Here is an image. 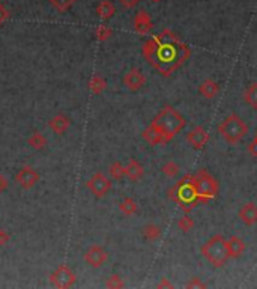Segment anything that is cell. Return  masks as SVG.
I'll return each mask as SVG.
<instances>
[{
    "instance_id": "6da1fadb",
    "label": "cell",
    "mask_w": 257,
    "mask_h": 289,
    "mask_svg": "<svg viewBox=\"0 0 257 289\" xmlns=\"http://www.w3.org/2000/svg\"><path fill=\"white\" fill-rule=\"evenodd\" d=\"M143 57L161 75L170 77L191 56V48L170 29L147 39L143 45Z\"/></svg>"
},
{
    "instance_id": "7a4b0ae2",
    "label": "cell",
    "mask_w": 257,
    "mask_h": 289,
    "mask_svg": "<svg viewBox=\"0 0 257 289\" xmlns=\"http://www.w3.org/2000/svg\"><path fill=\"white\" fill-rule=\"evenodd\" d=\"M185 125V118L175 107L164 106L141 136L150 146L165 145L179 134Z\"/></svg>"
},
{
    "instance_id": "3957f363",
    "label": "cell",
    "mask_w": 257,
    "mask_h": 289,
    "mask_svg": "<svg viewBox=\"0 0 257 289\" xmlns=\"http://www.w3.org/2000/svg\"><path fill=\"white\" fill-rule=\"evenodd\" d=\"M167 195L171 201H175L182 208V211L185 214H190L194 210V207L199 204L193 175L182 176L173 187L168 190Z\"/></svg>"
},
{
    "instance_id": "277c9868",
    "label": "cell",
    "mask_w": 257,
    "mask_h": 289,
    "mask_svg": "<svg viewBox=\"0 0 257 289\" xmlns=\"http://www.w3.org/2000/svg\"><path fill=\"white\" fill-rule=\"evenodd\" d=\"M248 125L247 122L236 113L229 115L218 124V134L221 139H224L229 145L239 143L247 134H248Z\"/></svg>"
},
{
    "instance_id": "5b68a950",
    "label": "cell",
    "mask_w": 257,
    "mask_h": 289,
    "mask_svg": "<svg viewBox=\"0 0 257 289\" xmlns=\"http://www.w3.org/2000/svg\"><path fill=\"white\" fill-rule=\"evenodd\" d=\"M202 256L215 268H221L226 265V262L230 259L227 246H226V238L223 235H214L209 238L200 249Z\"/></svg>"
},
{
    "instance_id": "8992f818",
    "label": "cell",
    "mask_w": 257,
    "mask_h": 289,
    "mask_svg": "<svg viewBox=\"0 0 257 289\" xmlns=\"http://www.w3.org/2000/svg\"><path fill=\"white\" fill-rule=\"evenodd\" d=\"M193 178H194V188H196L199 204L205 205L218 196L220 182L208 170L200 169L196 175H193Z\"/></svg>"
},
{
    "instance_id": "52a82bcc",
    "label": "cell",
    "mask_w": 257,
    "mask_h": 289,
    "mask_svg": "<svg viewBox=\"0 0 257 289\" xmlns=\"http://www.w3.org/2000/svg\"><path fill=\"white\" fill-rule=\"evenodd\" d=\"M86 187H88V190L92 193V195L98 199L104 198L107 193L112 190V181L101 172H97L94 173L89 181L86 182Z\"/></svg>"
},
{
    "instance_id": "ba28073f",
    "label": "cell",
    "mask_w": 257,
    "mask_h": 289,
    "mask_svg": "<svg viewBox=\"0 0 257 289\" xmlns=\"http://www.w3.org/2000/svg\"><path fill=\"white\" fill-rule=\"evenodd\" d=\"M50 283L54 288L59 289H68L75 283V273L66 267V265H60L57 267L51 274H50Z\"/></svg>"
},
{
    "instance_id": "9c48e42d",
    "label": "cell",
    "mask_w": 257,
    "mask_h": 289,
    "mask_svg": "<svg viewBox=\"0 0 257 289\" xmlns=\"http://www.w3.org/2000/svg\"><path fill=\"white\" fill-rule=\"evenodd\" d=\"M83 259H84L86 264L91 265L92 268H100L107 262L109 253L106 252V249L103 246L94 244L86 250V253L83 255Z\"/></svg>"
},
{
    "instance_id": "30bf717a",
    "label": "cell",
    "mask_w": 257,
    "mask_h": 289,
    "mask_svg": "<svg viewBox=\"0 0 257 289\" xmlns=\"http://www.w3.org/2000/svg\"><path fill=\"white\" fill-rule=\"evenodd\" d=\"M38 181H39V173L36 172V169H33L32 166H27V164L23 166L15 175V182L24 190L33 188L38 184Z\"/></svg>"
},
{
    "instance_id": "8fae6325",
    "label": "cell",
    "mask_w": 257,
    "mask_h": 289,
    "mask_svg": "<svg viewBox=\"0 0 257 289\" xmlns=\"http://www.w3.org/2000/svg\"><path fill=\"white\" fill-rule=\"evenodd\" d=\"M209 140V134L205 127L196 125L187 133V142L194 148V149H203L205 145Z\"/></svg>"
},
{
    "instance_id": "7c38bea8",
    "label": "cell",
    "mask_w": 257,
    "mask_h": 289,
    "mask_svg": "<svg viewBox=\"0 0 257 289\" xmlns=\"http://www.w3.org/2000/svg\"><path fill=\"white\" fill-rule=\"evenodd\" d=\"M124 84L127 86V89L132 92L140 90L146 84V75L138 68H132L124 75Z\"/></svg>"
},
{
    "instance_id": "4fadbf2b",
    "label": "cell",
    "mask_w": 257,
    "mask_h": 289,
    "mask_svg": "<svg viewBox=\"0 0 257 289\" xmlns=\"http://www.w3.org/2000/svg\"><path fill=\"white\" fill-rule=\"evenodd\" d=\"M238 217L245 226H254L257 223V205L254 202L244 204L238 211Z\"/></svg>"
},
{
    "instance_id": "5bb4252c",
    "label": "cell",
    "mask_w": 257,
    "mask_h": 289,
    "mask_svg": "<svg viewBox=\"0 0 257 289\" xmlns=\"http://www.w3.org/2000/svg\"><path fill=\"white\" fill-rule=\"evenodd\" d=\"M152 27H153V23H152V18H150L149 12L144 11V9L138 11L135 14V17H134V29H135V32L140 33V35H147L152 30Z\"/></svg>"
},
{
    "instance_id": "9a60e30c",
    "label": "cell",
    "mask_w": 257,
    "mask_h": 289,
    "mask_svg": "<svg viewBox=\"0 0 257 289\" xmlns=\"http://www.w3.org/2000/svg\"><path fill=\"white\" fill-rule=\"evenodd\" d=\"M48 127H50V130L54 133V134H59V136H62V134H65L68 130H69V127H71V118L69 116H66V115H56V116H53L50 121H48Z\"/></svg>"
},
{
    "instance_id": "2e32d148",
    "label": "cell",
    "mask_w": 257,
    "mask_h": 289,
    "mask_svg": "<svg viewBox=\"0 0 257 289\" xmlns=\"http://www.w3.org/2000/svg\"><path fill=\"white\" fill-rule=\"evenodd\" d=\"M226 246H227V252H229L230 259H232V258H239V256H242L244 252H245V249H247L245 241H244L241 237H238V235H233V237H230L229 240H226Z\"/></svg>"
},
{
    "instance_id": "e0dca14e",
    "label": "cell",
    "mask_w": 257,
    "mask_h": 289,
    "mask_svg": "<svg viewBox=\"0 0 257 289\" xmlns=\"http://www.w3.org/2000/svg\"><path fill=\"white\" fill-rule=\"evenodd\" d=\"M143 175H144V167L141 166V163L137 161V160H134V158L129 160L128 164L125 166V176H127L129 181L137 182V181H140V179L143 178Z\"/></svg>"
},
{
    "instance_id": "ac0fdd59",
    "label": "cell",
    "mask_w": 257,
    "mask_h": 289,
    "mask_svg": "<svg viewBox=\"0 0 257 289\" xmlns=\"http://www.w3.org/2000/svg\"><path fill=\"white\" fill-rule=\"evenodd\" d=\"M218 92H220V84L215 80H212V78H206L199 86V93L202 96H205L206 100L215 98V96L218 95Z\"/></svg>"
},
{
    "instance_id": "d6986e66",
    "label": "cell",
    "mask_w": 257,
    "mask_h": 289,
    "mask_svg": "<svg viewBox=\"0 0 257 289\" xmlns=\"http://www.w3.org/2000/svg\"><path fill=\"white\" fill-rule=\"evenodd\" d=\"M244 101L253 110H257V81L250 83L244 90Z\"/></svg>"
},
{
    "instance_id": "ffe728a7",
    "label": "cell",
    "mask_w": 257,
    "mask_h": 289,
    "mask_svg": "<svg viewBox=\"0 0 257 289\" xmlns=\"http://www.w3.org/2000/svg\"><path fill=\"white\" fill-rule=\"evenodd\" d=\"M141 235L146 241L149 243H153V241H158L162 235V231L158 225H153V223H149L146 226H143L141 229Z\"/></svg>"
},
{
    "instance_id": "44dd1931",
    "label": "cell",
    "mask_w": 257,
    "mask_h": 289,
    "mask_svg": "<svg viewBox=\"0 0 257 289\" xmlns=\"http://www.w3.org/2000/svg\"><path fill=\"white\" fill-rule=\"evenodd\" d=\"M97 14L101 20H110L116 14V6L110 2V0H103V2L97 6Z\"/></svg>"
},
{
    "instance_id": "7402d4cb",
    "label": "cell",
    "mask_w": 257,
    "mask_h": 289,
    "mask_svg": "<svg viewBox=\"0 0 257 289\" xmlns=\"http://www.w3.org/2000/svg\"><path fill=\"white\" fill-rule=\"evenodd\" d=\"M89 89H91V92L94 93V95H100V93H103L104 90H106V87H107V81H106V78L103 77V75H100V74H95V75H92L91 77V80H89Z\"/></svg>"
},
{
    "instance_id": "603a6c76",
    "label": "cell",
    "mask_w": 257,
    "mask_h": 289,
    "mask_svg": "<svg viewBox=\"0 0 257 289\" xmlns=\"http://www.w3.org/2000/svg\"><path fill=\"white\" fill-rule=\"evenodd\" d=\"M27 143H29V146H30L32 149H35V151H42V149L47 146V137H45L42 133L35 131V133H32V134L29 136Z\"/></svg>"
},
{
    "instance_id": "cb8c5ba5",
    "label": "cell",
    "mask_w": 257,
    "mask_h": 289,
    "mask_svg": "<svg viewBox=\"0 0 257 289\" xmlns=\"http://www.w3.org/2000/svg\"><path fill=\"white\" fill-rule=\"evenodd\" d=\"M119 210H121V213L122 214H125V216H134V214H137V211H138V205H137V202L134 201V199H131V198H125L121 204H119Z\"/></svg>"
},
{
    "instance_id": "d4e9b609",
    "label": "cell",
    "mask_w": 257,
    "mask_h": 289,
    "mask_svg": "<svg viewBox=\"0 0 257 289\" xmlns=\"http://www.w3.org/2000/svg\"><path fill=\"white\" fill-rule=\"evenodd\" d=\"M109 173L115 181H122L125 178V166L121 161H115L109 167Z\"/></svg>"
},
{
    "instance_id": "484cf974",
    "label": "cell",
    "mask_w": 257,
    "mask_h": 289,
    "mask_svg": "<svg viewBox=\"0 0 257 289\" xmlns=\"http://www.w3.org/2000/svg\"><path fill=\"white\" fill-rule=\"evenodd\" d=\"M48 2L51 3V6H53L56 11H59V12H66V11H69V9L74 6L75 0H48Z\"/></svg>"
},
{
    "instance_id": "4316f807",
    "label": "cell",
    "mask_w": 257,
    "mask_h": 289,
    "mask_svg": "<svg viewBox=\"0 0 257 289\" xmlns=\"http://www.w3.org/2000/svg\"><path fill=\"white\" fill-rule=\"evenodd\" d=\"M161 170H162V173H164L165 176L175 178V176L179 173L181 169H179V164H178V163H175V161H167L165 164H162Z\"/></svg>"
},
{
    "instance_id": "83f0119b",
    "label": "cell",
    "mask_w": 257,
    "mask_h": 289,
    "mask_svg": "<svg viewBox=\"0 0 257 289\" xmlns=\"http://www.w3.org/2000/svg\"><path fill=\"white\" fill-rule=\"evenodd\" d=\"M124 286H125V282L119 274H112L106 280V288H109V289H121Z\"/></svg>"
},
{
    "instance_id": "f1b7e54d",
    "label": "cell",
    "mask_w": 257,
    "mask_h": 289,
    "mask_svg": "<svg viewBox=\"0 0 257 289\" xmlns=\"http://www.w3.org/2000/svg\"><path fill=\"white\" fill-rule=\"evenodd\" d=\"M178 228H179V231H182V232H190L193 228H194V220H193V217H190L188 214H185V216H182L179 220H178Z\"/></svg>"
},
{
    "instance_id": "f546056e",
    "label": "cell",
    "mask_w": 257,
    "mask_h": 289,
    "mask_svg": "<svg viewBox=\"0 0 257 289\" xmlns=\"http://www.w3.org/2000/svg\"><path fill=\"white\" fill-rule=\"evenodd\" d=\"M112 35H113V30L106 24L98 26L97 30H95V36H97L98 41H107L109 38H112Z\"/></svg>"
},
{
    "instance_id": "4dcf8cb0",
    "label": "cell",
    "mask_w": 257,
    "mask_h": 289,
    "mask_svg": "<svg viewBox=\"0 0 257 289\" xmlns=\"http://www.w3.org/2000/svg\"><path fill=\"white\" fill-rule=\"evenodd\" d=\"M188 289H199V288H202V289H205V288H208V285L205 283V282H202L199 277H191L190 279V282L185 285Z\"/></svg>"
},
{
    "instance_id": "1f68e13d",
    "label": "cell",
    "mask_w": 257,
    "mask_h": 289,
    "mask_svg": "<svg viewBox=\"0 0 257 289\" xmlns=\"http://www.w3.org/2000/svg\"><path fill=\"white\" fill-rule=\"evenodd\" d=\"M8 18H9V12L6 9V6L2 2H0V26H2Z\"/></svg>"
},
{
    "instance_id": "d6a6232c",
    "label": "cell",
    "mask_w": 257,
    "mask_h": 289,
    "mask_svg": "<svg viewBox=\"0 0 257 289\" xmlns=\"http://www.w3.org/2000/svg\"><path fill=\"white\" fill-rule=\"evenodd\" d=\"M9 241H11V235L5 229H0V247H5Z\"/></svg>"
},
{
    "instance_id": "836d02e7",
    "label": "cell",
    "mask_w": 257,
    "mask_h": 289,
    "mask_svg": "<svg viewBox=\"0 0 257 289\" xmlns=\"http://www.w3.org/2000/svg\"><path fill=\"white\" fill-rule=\"evenodd\" d=\"M248 152H250V155H253V157L257 158V134H256L254 139L250 142V145H248Z\"/></svg>"
},
{
    "instance_id": "e575fe53",
    "label": "cell",
    "mask_w": 257,
    "mask_h": 289,
    "mask_svg": "<svg viewBox=\"0 0 257 289\" xmlns=\"http://www.w3.org/2000/svg\"><path fill=\"white\" fill-rule=\"evenodd\" d=\"M119 2H121V5H122L124 8L132 9V8H135V6L140 3V0H119Z\"/></svg>"
},
{
    "instance_id": "d590c367",
    "label": "cell",
    "mask_w": 257,
    "mask_h": 289,
    "mask_svg": "<svg viewBox=\"0 0 257 289\" xmlns=\"http://www.w3.org/2000/svg\"><path fill=\"white\" fill-rule=\"evenodd\" d=\"M8 187H9V179L5 175L0 173V193H5Z\"/></svg>"
},
{
    "instance_id": "8d00e7d4",
    "label": "cell",
    "mask_w": 257,
    "mask_h": 289,
    "mask_svg": "<svg viewBox=\"0 0 257 289\" xmlns=\"http://www.w3.org/2000/svg\"><path fill=\"white\" fill-rule=\"evenodd\" d=\"M156 288H162V289H168V288H173V283H170L168 282V279H165V277H162L161 280H159V283L156 285Z\"/></svg>"
},
{
    "instance_id": "74e56055",
    "label": "cell",
    "mask_w": 257,
    "mask_h": 289,
    "mask_svg": "<svg viewBox=\"0 0 257 289\" xmlns=\"http://www.w3.org/2000/svg\"><path fill=\"white\" fill-rule=\"evenodd\" d=\"M150 2H153V3H159V2H162V0H150Z\"/></svg>"
}]
</instances>
